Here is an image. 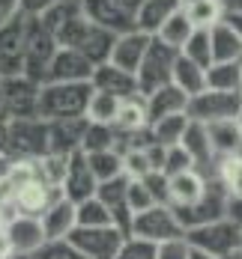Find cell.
Listing matches in <instances>:
<instances>
[{"instance_id":"25","label":"cell","mask_w":242,"mask_h":259,"mask_svg":"<svg viewBox=\"0 0 242 259\" xmlns=\"http://www.w3.org/2000/svg\"><path fill=\"white\" fill-rule=\"evenodd\" d=\"M180 9H183V0H144V6L134 12V24L137 30L156 36Z\"/></svg>"},{"instance_id":"31","label":"cell","mask_w":242,"mask_h":259,"mask_svg":"<svg viewBox=\"0 0 242 259\" xmlns=\"http://www.w3.org/2000/svg\"><path fill=\"white\" fill-rule=\"evenodd\" d=\"M174 83L191 99V96H197V93L206 90V69L197 66V63H191L188 57L180 54L177 57V66H174Z\"/></svg>"},{"instance_id":"50","label":"cell","mask_w":242,"mask_h":259,"mask_svg":"<svg viewBox=\"0 0 242 259\" xmlns=\"http://www.w3.org/2000/svg\"><path fill=\"white\" fill-rule=\"evenodd\" d=\"M21 15V0H0V27L15 21Z\"/></svg>"},{"instance_id":"40","label":"cell","mask_w":242,"mask_h":259,"mask_svg":"<svg viewBox=\"0 0 242 259\" xmlns=\"http://www.w3.org/2000/svg\"><path fill=\"white\" fill-rule=\"evenodd\" d=\"M78 15H81V0H60V3H54L51 9L39 18V21L48 27L54 36H57L63 27L69 24L72 18H78Z\"/></svg>"},{"instance_id":"8","label":"cell","mask_w":242,"mask_h":259,"mask_svg":"<svg viewBox=\"0 0 242 259\" xmlns=\"http://www.w3.org/2000/svg\"><path fill=\"white\" fill-rule=\"evenodd\" d=\"M132 235L144 238V241H153V244H161L170 238H186V227L180 224L177 211L170 206H153L132 218Z\"/></svg>"},{"instance_id":"57","label":"cell","mask_w":242,"mask_h":259,"mask_svg":"<svg viewBox=\"0 0 242 259\" xmlns=\"http://www.w3.org/2000/svg\"><path fill=\"white\" fill-rule=\"evenodd\" d=\"M188 259H213L210 256V253H203V250H194V247H191V256Z\"/></svg>"},{"instance_id":"52","label":"cell","mask_w":242,"mask_h":259,"mask_svg":"<svg viewBox=\"0 0 242 259\" xmlns=\"http://www.w3.org/2000/svg\"><path fill=\"white\" fill-rule=\"evenodd\" d=\"M224 21L233 27V30L239 33V39H242V12H224Z\"/></svg>"},{"instance_id":"44","label":"cell","mask_w":242,"mask_h":259,"mask_svg":"<svg viewBox=\"0 0 242 259\" xmlns=\"http://www.w3.org/2000/svg\"><path fill=\"white\" fill-rule=\"evenodd\" d=\"M156 247H159V244L144 241V238H137V235H129V238L123 241L117 259H156Z\"/></svg>"},{"instance_id":"19","label":"cell","mask_w":242,"mask_h":259,"mask_svg":"<svg viewBox=\"0 0 242 259\" xmlns=\"http://www.w3.org/2000/svg\"><path fill=\"white\" fill-rule=\"evenodd\" d=\"M93 63L84 54L72 51V48H60L54 54L51 66H48V80L45 83H81V80L93 78Z\"/></svg>"},{"instance_id":"58","label":"cell","mask_w":242,"mask_h":259,"mask_svg":"<svg viewBox=\"0 0 242 259\" xmlns=\"http://www.w3.org/2000/svg\"><path fill=\"white\" fill-rule=\"evenodd\" d=\"M221 259H242V250H236V253H230V256H221Z\"/></svg>"},{"instance_id":"33","label":"cell","mask_w":242,"mask_h":259,"mask_svg":"<svg viewBox=\"0 0 242 259\" xmlns=\"http://www.w3.org/2000/svg\"><path fill=\"white\" fill-rule=\"evenodd\" d=\"M188 113H174V116H164V119H156L150 122V131H153V140L161 143V146H177L183 140V134L188 128Z\"/></svg>"},{"instance_id":"47","label":"cell","mask_w":242,"mask_h":259,"mask_svg":"<svg viewBox=\"0 0 242 259\" xmlns=\"http://www.w3.org/2000/svg\"><path fill=\"white\" fill-rule=\"evenodd\" d=\"M191 256V244L186 238H170V241H161L156 247V259H188Z\"/></svg>"},{"instance_id":"51","label":"cell","mask_w":242,"mask_h":259,"mask_svg":"<svg viewBox=\"0 0 242 259\" xmlns=\"http://www.w3.org/2000/svg\"><path fill=\"white\" fill-rule=\"evenodd\" d=\"M227 218H230V221L242 230V200H236V197H230V200H227Z\"/></svg>"},{"instance_id":"60","label":"cell","mask_w":242,"mask_h":259,"mask_svg":"<svg viewBox=\"0 0 242 259\" xmlns=\"http://www.w3.org/2000/svg\"><path fill=\"white\" fill-rule=\"evenodd\" d=\"M12 259H30V256H12Z\"/></svg>"},{"instance_id":"5","label":"cell","mask_w":242,"mask_h":259,"mask_svg":"<svg viewBox=\"0 0 242 259\" xmlns=\"http://www.w3.org/2000/svg\"><path fill=\"white\" fill-rule=\"evenodd\" d=\"M177 57H180L177 48L164 45L161 39L153 36L150 51H147V57H144L141 69L134 72V78H137V90H141V96H144V99H147L150 93L161 90V87L174 83V66H177Z\"/></svg>"},{"instance_id":"42","label":"cell","mask_w":242,"mask_h":259,"mask_svg":"<svg viewBox=\"0 0 242 259\" xmlns=\"http://www.w3.org/2000/svg\"><path fill=\"white\" fill-rule=\"evenodd\" d=\"M30 259H84V256H81V250L69 238H51V241H45Z\"/></svg>"},{"instance_id":"27","label":"cell","mask_w":242,"mask_h":259,"mask_svg":"<svg viewBox=\"0 0 242 259\" xmlns=\"http://www.w3.org/2000/svg\"><path fill=\"white\" fill-rule=\"evenodd\" d=\"M206 134H210V143H213L215 161L230 158V155H239V152H242L239 119H221V122H210V125H206Z\"/></svg>"},{"instance_id":"39","label":"cell","mask_w":242,"mask_h":259,"mask_svg":"<svg viewBox=\"0 0 242 259\" xmlns=\"http://www.w3.org/2000/svg\"><path fill=\"white\" fill-rule=\"evenodd\" d=\"M120 102H123V99L108 96V93H96V90H93V99H90V107H87V119H90V122L114 125L117 110H120Z\"/></svg>"},{"instance_id":"49","label":"cell","mask_w":242,"mask_h":259,"mask_svg":"<svg viewBox=\"0 0 242 259\" xmlns=\"http://www.w3.org/2000/svg\"><path fill=\"white\" fill-rule=\"evenodd\" d=\"M54 3H60V0H21V15H27V18H42Z\"/></svg>"},{"instance_id":"24","label":"cell","mask_w":242,"mask_h":259,"mask_svg":"<svg viewBox=\"0 0 242 259\" xmlns=\"http://www.w3.org/2000/svg\"><path fill=\"white\" fill-rule=\"evenodd\" d=\"M42 230H45V238H69V233L78 227V206L66 197H60L42 218Z\"/></svg>"},{"instance_id":"56","label":"cell","mask_w":242,"mask_h":259,"mask_svg":"<svg viewBox=\"0 0 242 259\" xmlns=\"http://www.w3.org/2000/svg\"><path fill=\"white\" fill-rule=\"evenodd\" d=\"M0 155H6V125H0Z\"/></svg>"},{"instance_id":"21","label":"cell","mask_w":242,"mask_h":259,"mask_svg":"<svg viewBox=\"0 0 242 259\" xmlns=\"http://www.w3.org/2000/svg\"><path fill=\"white\" fill-rule=\"evenodd\" d=\"M150 42H153V36L144 33V30H132V33L117 36L114 51H111V63L134 75V72L141 69V63H144L147 51H150Z\"/></svg>"},{"instance_id":"30","label":"cell","mask_w":242,"mask_h":259,"mask_svg":"<svg viewBox=\"0 0 242 259\" xmlns=\"http://www.w3.org/2000/svg\"><path fill=\"white\" fill-rule=\"evenodd\" d=\"M108 149L123 152V137L117 134L114 125L90 122V119H87V131H84V140H81V152L93 155V152H108Z\"/></svg>"},{"instance_id":"61","label":"cell","mask_w":242,"mask_h":259,"mask_svg":"<svg viewBox=\"0 0 242 259\" xmlns=\"http://www.w3.org/2000/svg\"><path fill=\"white\" fill-rule=\"evenodd\" d=\"M186 3H191V0H183V6H186Z\"/></svg>"},{"instance_id":"14","label":"cell","mask_w":242,"mask_h":259,"mask_svg":"<svg viewBox=\"0 0 242 259\" xmlns=\"http://www.w3.org/2000/svg\"><path fill=\"white\" fill-rule=\"evenodd\" d=\"M24 75V15L0 27V78Z\"/></svg>"},{"instance_id":"6","label":"cell","mask_w":242,"mask_h":259,"mask_svg":"<svg viewBox=\"0 0 242 259\" xmlns=\"http://www.w3.org/2000/svg\"><path fill=\"white\" fill-rule=\"evenodd\" d=\"M186 241L194 250H203V253H210L213 259H221V256H230V253L239 250L242 230L230 218H221V221H213V224L186 230Z\"/></svg>"},{"instance_id":"45","label":"cell","mask_w":242,"mask_h":259,"mask_svg":"<svg viewBox=\"0 0 242 259\" xmlns=\"http://www.w3.org/2000/svg\"><path fill=\"white\" fill-rule=\"evenodd\" d=\"M123 167H126V176H129V179H144V176L153 173L150 158H147L144 149H126V152H123Z\"/></svg>"},{"instance_id":"23","label":"cell","mask_w":242,"mask_h":259,"mask_svg":"<svg viewBox=\"0 0 242 259\" xmlns=\"http://www.w3.org/2000/svg\"><path fill=\"white\" fill-rule=\"evenodd\" d=\"M51 125V155H75L81 152V140H84V131H87V116L78 119H54Z\"/></svg>"},{"instance_id":"22","label":"cell","mask_w":242,"mask_h":259,"mask_svg":"<svg viewBox=\"0 0 242 259\" xmlns=\"http://www.w3.org/2000/svg\"><path fill=\"white\" fill-rule=\"evenodd\" d=\"M210 179L197 170H186L177 176H167V194H170V208H186L194 206L203 194H206Z\"/></svg>"},{"instance_id":"37","label":"cell","mask_w":242,"mask_h":259,"mask_svg":"<svg viewBox=\"0 0 242 259\" xmlns=\"http://www.w3.org/2000/svg\"><path fill=\"white\" fill-rule=\"evenodd\" d=\"M183 12L188 15V21L194 27H213L224 18L221 0H191V3L183 6Z\"/></svg>"},{"instance_id":"29","label":"cell","mask_w":242,"mask_h":259,"mask_svg":"<svg viewBox=\"0 0 242 259\" xmlns=\"http://www.w3.org/2000/svg\"><path fill=\"white\" fill-rule=\"evenodd\" d=\"M213 39V63H239L242 60V39L224 18L210 27Z\"/></svg>"},{"instance_id":"4","label":"cell","mask_w":242,"mask_h":259,"mask_svg":"<svg viewBox=\"0 0 242 259\" xmlns=\"http://www.w3.org/2000/svg\"><path fill=\"white\" fill-rule=\"evenodd\" d=\"M57 51H60L57 36L39 18H27L24 15V75L27 78H33L36 83H45L48 80V66H51Z\"/></svg>"},{"instance_id":"7","label":"cell","mask_w":242,"mask_h":259,"mask_svg":"<svg viewBox=\"0 0 242 259\" xmlns=\"http://www.w3.org/2000/svg\"><path fill=\"white\" fill-rule=\"evenodd\" d=\"M242 110V93H218V90H203L188 99V119L194 122H221V119H236Z\"/></svg>"},{"instance_id":"9","label":"cell","mask_w":242,"mask_h":259,"mask_svg":"<svg viewBox=\"0 0 242 259\" xmlns=\"http://www.w3.org/2000/svg\"><path fill=\"white\" fill-rule=\"evenodd\" d=\"M126 238L129 235L117 227H75L69 233V241L81 250L84 259H117Z\"/></svg>"},{"instance_id":"54","label":"cell","mask_w":242,"mask_h":259,"mask_svg":"<svg viewBox=\"0 0 242 259\" xmlns=\"http://www.w3.org/2000/svg\"><path fill=\"white\" fill-rule=\"evenodd\" d=\"M117 3H120V6H123V9H126L129 15H134V12H137V9L144 6V0H117Z\"/></svg>"},{"instance_id":"10","label":"cell","mask_w":242,"mask_h":259,"mask_svg":"<svg viewBox=\"0 0 242 259\" xmlns=\"http://www.w3.org/2000/svg\"><path fill=\"white\" fill-rule=\"evenodd\" d=\"M227 191L221 188L218 179H210L206 185V194L194 203V206H186V208H174L180 224L186 230H194V227H203V224H213V221H221L227 218Z\"/></svg>"},{"instance_id":"36","label":"cell","mask_w":242,"mask_h":259,"mask_svg":"<svg viewBox=\"0 0 242 259\" xmlns=\"http://www.w3.org/2000/svg\"><path fill=\"white\" fill-rule=\"evenodd\" d=\"M215 179L221 182V188L227 191V197L242 200V152L230 158H221L215 167Z\"/></svg>"},{"instance_id":"20","label":"cell","mask_w":242,"mask_h":259,"mask_svg":"<svg viewBox=\"0 0 242 259\" xmlns=\"http://www.w3.org/2000/svg\"><path fill=\"white\" fill-rule=\"evenodd\" d=\"M90 83H93L96 93H108V96H117V99H129V96H137V93H141V90H137V78H134L132 72L114 66L111 60H108V63H99V66L93 69Z\"/></svg>"},{"instance_id":"1","label":"cell","mask_w":242,"mask_h":259,"mask_svg":"<svg viewBox=\"0 0 242 259\" xmlns=\"http://www.w3.org/2000/svg\"><path fill=\"white\" fill-rule=\"evenodd\" d=\"M93 99V83H42L39 93V116L42 119H78L87 116V107Z\"/></svg>"},{"instance_id":"34","label":"cell","mask_w":242,"mask_h":259,"mask_svg":"<svg viewBox=\"0 0 242 259\" xmlns=\"http://www.w3.org/2000/svg\"><path fill=\"white\" fill-rule=\"evenodd\" d=\"M84 155H87V152H84ZM87 164H90V170H93L96 182H111V179H117V176H126L123 152H117V149L93 152V155H87Z\"/></svg>"},{"instance_id":"15","label":"cell","mask_w":242,"mask_h":259,"mask_svg":"<svg viewBox=\"0 0 242 259\" xmlns=\"http://www.w3.org/2000/svg\"><path fill=\"white\" fill-rule=\"evenodd\" d=\"M96 188H99V182H96L90 164H87V155H84V152L69 155V161H66V176H63V185H60L63 197L78 206L84 200L96 197Z\"/></svg>"},{"instance_id":"43","label":"cell","mask_w":242,"mask_h":259,"mask_svg":"<svg viewBox=\"0 0 242 259\" xmlns=\"http://www.w3.org/2000/svg\"><path fill=\"white\" fill-rule=\"evenodd\" d=\"M126 197H129V208H132V214H141V211H147V208L159 206L156 197L150 194V188L144 185V179H129V191H126Z\"/></svg>"},{"instance_id":"46","label":"cell","mask_w":242,"mask_h":259,"mask_svg":"<svg viewBox=\"0 0 242 259\" xmlns=\"http://www.w3.org/2000/svg\"><path fill=\"white\" fill-rule=\"evenodd\" d=\"M186 170H194V161L186 149L177 143V146H167V155H164V176H177V173H186Z\"/></svg>"},{"instance_id":"63","label":"cell","mask_w":242,"mask_h":259,"mask_svg":"<svg viewBox=\"0 0 242 259\" xmlns=\"http://www.w3.org/2000/svg\"><path fill=\"white\" fill-rule=\"evenodd\" d=\"M239 66H242V60H239Z\"/></svg>"},{"instance_id":"55","label":"cell","mask_w":242,"mask_h":259,"mask_svg":"<svg viewBox=\"0 0 242 259\" xmlns=\"http://www.w3.org/2000/svg\"><path fill=\"white\" fill-rule=\"evenodd\" d=\"M224 12H242V0H221Z\"/></svg>"},{"instance_id":"16","label":"cell","mask_w":242,"mask_h":259,"mask_svg":"<svg viewBox=\"0 0 242 259\" xmlns=\"http://www.w3.org/2000/svg\"><path fill=\"white\" fill-rule=\"evenodd\" d=\"M126 191H129V176H117V179L111 182H99V188H96V197L105 203V208L111 211V218H114V227L117 230H123L126 235H132V208H129V197H126Z\"/></svg>"},{"instance_id":"59","label":"cell","mask_w":242,"mask_h":259,"mask_svg":"<svg viewBox=\"0 0 242 259\" xmlns=\"http://www.w3.org/2000/svg\"><path fill=\"white\" fill-rule=\"evenodd\" d=\"M236 119H239V128H242V110H239V116H236Z\"/></svg>"},{"instance_id":"53","label":"cell","mask_w":242,"mask_h":259,"mask_svg":"<svg viewBox=\"0 0 242 259\" xmlns=\"http://www.w3.org/2000/svg\"><path fill=\"white\" fill-rule=\"evenodd\" d=\"M6 122H9V104H6V93L0 87V125H6Z\"/></svg>"},{"instance_id":"3","label":"cell","mask_w":242,"mask_h":259,"mask_svg":"<svg viewBox=\"0 0 242 259\" xmlns=\"http://www.w3.org/2000/svg\"><path fill=\"white\" fill-rule=\"evenodd\" d=\"M57 42H60V48H72V51L84 54L93 66H99V63L111 60L117 36L102 30L99 24H93V21H87L84 12H81L78 18H72L69 24L57 33Z\"/></svg>"},{"instance_id":"62","label":"cell","mask_w":242,"mask_h":259,"mask_svg":"<svg viewBox=\"0 0 242 259\" xmlns=\"http://www.w3.org/2000/svg\"><path fill=\"white\" fill-rule=\"evenodd\" d=\"M239 250H242V241H239Z\"/></svg>"},{"instance_id":"11","label":"cell","mask_w":242,"mask_h":259,"mask_svg":"<svg viewBox=\"0 0 242 259\" xmlns=\"http://www.w3.org/2000/svg\"><path fill=\"white\" fill-rule=\"evenodd\" d=\"M0 87L6 93L9 119L39 116V93H42V83H36V80L27 78V75H15V78H0Z\"/></svg>"},{"instance_id":"38","label":"cell","mask_w":242,"mask_h":259,"mask_svg":"<svg viewBox=\"0 0 242 259\" xmlns=\"http://www.w3.org/2000/svg\"><path fill=\"white\" fill-rule=\"evenodd\" d=\"M191 33H194V24L188 21V15L180 9V12H177V15H174V18L156 33V39H161L164 45H170V48H177V51H183V45L188 42Z\"/></svg>"},{"instance_id":"35","label":"cell","mask_w":242,"mask_h":259,"mask_svg":"<svg viewBox=\"0 0 242 259\" xmlns=\"http://www.w3.org/2000/svg\"><path fill=\"white\" fill-rule=\"evenodd\" d=\"M183 57H188L191 63L210 69L213 66V39H210V27H194V33L188 36V42L183 45Z\"/></svg>"},{"instance_id":"13","label":"cell","mask_w":242,"mask_h":259,"mask_svg":"<svg viewBox=\"0 0 242 259\" xmlns=\"http://www.w3.org/2000/svg\"><path fill=\"white\" fill-rule=\"evenodd\" d=\"M63 197V191L51 185V182L45 179V176H36L33 182H27L24 188H18L15 191V200H12V206L18 214H30V218H42L48 208L57 203Z\"/></svg>"},{"instance_id":"12","label":"cell","mask_w":242,"mask_h":259,"mask_svg":"<svg viewBox=\"0 0 242 259\" xmlns=\"http://www.w3.org/2000/svg\"><path fill=\"white\" fill-rule=\"evenodd\" d=\"M81 12H84L87 21L99 24L102 30L114 33V36H123V33L137 30L134 15H129L117 0H81Z\"/></svg>"},{"instance_id":"32","label":"cell","mask_w":242,"mask_h":259,"mask_svg":"<svg viewBox=\"0 0 242 259\" xmlns=\"http://www.w3.org/2000/svg\"><path fill=\"white\" fill-rule=\"evenodd\" d=\"M206 90L242 93V66L239 63H213L206 69Z\"/></svg>"},{"instance_id":"2","label":"cell","mask_w":242,"mask_h":259,"mask_svg":"<svg viewBox=\"0 0 242 259\" xmlns=\"http://www.w3.org/2000/svg\"><path fill=\"white\" fill-rule=\"evenodd\" d=\"M6 155L12 161H39L51 155V125L42 116L6 122Z\"/></svg>"},{"instance_id":"18","label":"cell","mask_w":242,"mask_h":259,"mask_svg":"<svg viewBox=\"0 0 242 259\" xmlns=\"http://www.w3.org/2000/svg\"><path fill=\"white\" fill-rule=\"evenodd\" d=\"M180 146L191 155L197 173H203L206 179H215V167H218V161H215L213 143H210V134H206V125H203V122H194V119H191L188 128H186V134H183V140H180Z\"/></svg>"},{"instance_id":"17","label":"cell","mask_w":242,"mask_h":259,"mask_svg":"<svg viewBox=\"0 0 242 259\" xmlns=\"http://www.w3.org/2000/svg\"><path fill=\"white\" fill-rule=\"evenodd\" d=\"M45 230L39 218L30 214H15L9 221V256H33L45 244Z\"/></svg>"},{"instance_id":"26","label":"cell","mask_w":242,"mask_h":259,"mask_svg":"<svg viewBox=\"0 0 242 259\" xmlns=\"http://www.w3.org/2000/svg\"><path fill=\"white\" fill-rule=\"evenodd\" d=\"M186 110H188V96L177 83H167V87H161V90L147 96V116H150V122L174 116V113H186Z\"/></svg>"},{"instance_id":"28","label":"cell","mask_w":242,"mask_h":259,"mask_svg":"<svg viewBox=\"0 0 242 259\" xmlns=\"http://www.w3.org/2000/svg\"><path fill=\"white\" fill-rule=\"evenodd\" d=\"M114 128L120 137H132L137 131L150 128V116H147V99L137 93V96H129L120 102V110H117V119H114Z\"/></svg>"},{"instance_id":"41","label":"cell","mask_w":242,"mask_h":259,"mask_svg":"<svg viewBox=\"0 0 242 259\" xmlns=\"http://www.w3.org/2000/svg\"><path fill=\"white\" fill-rule=\"evenodd\" d=\"M78 227H114V218L99 197L78 203Z\"/></svg>"},{"instance_id":"48","label":"cell","mask_w":242,"mask_h":259,"mask_svg":"<svg viewBox=\"0 0 242 259\" xmlns=\"http://www.w3.org/2000/svg\"><path fill=\"white\" fill-rule=\"evenodd\" d=\"M144 185L150 188V194L156 197L159 206H170V194H167V176L164 173H150L144 176Z\"/></svg>"}]
</instances>
